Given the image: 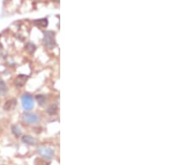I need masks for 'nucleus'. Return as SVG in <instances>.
<instances>
[{
	"mask_svg": "<svg viewBox=\"0 0 188 165\" xmlns=\"http://www.w3.org/2000/svg\"><path fill=\"white\" fill-rule=\"evenodd\" d=\"M28 78V77L27 75H23V74H21V75H19L17 78L14 79V84H15V85L19 88L23 87V86L25 84L26 82H27Z\"/></svg>",
	"mask_w": 188,
	"mask_h": 165,
	"instance_id": "nucleus-5",
	"label": "nucleus"
},
{
	"mask_svg": "<svg viewBox=\"0 0 188 165\" xmlns=\"http://www.w3.org/2000/svg\"><path fill=\"white\" fill-rule=\"evenodd\" d=\"M35 49H36V47H35V45L33 44V43H28V44L26 45V50L28 51V53H34V51H35Z\"/></svg>",
	"mask_w": 188,
	"mask_h": 165,
	"instance_id": "nucleus-11",
	"label": "nucleus"
},
{
	"mask_svg": "<svg viewBox=\"0 0 188 165\" xmlns=\"http://www.w3.org/2000/svg\"><path fill=\"white\" fill-rule=\"evenodd\" d=\"M21 100H22L23 107H24V109H25V110H31V109L34 108V98H33V97L30 94L26 93L24 95H23Z\"/></svg>",
	"mask_w": 188,
	"mask_h": 165,
	"instance_id": "nucleus-3",
	"label": "nucleus"
},
{
	"mask_svg": "<svg viewBox=\"0 0 188 165\" xmlns=\"http://www.w3.org/2000/svg\"><path fill=\"white\" fill-rule=\"evenodd\" d=\"M12 133L14 134L16 137H19L21 134V129L19 126L17 125H13L12 126Z\"/></svg>",
	"mask_w": 188,
	"mask_h": 165,
	"instance_id": "nucleus-10",
	"label": "nucleus"
},
{
	"mask_svg": "<svg viewBox=\"0 0 188 165\" xmlns=\"http://www.w3.org/2000/svg\"><path fill=\"white\" fill-rule=\"evenodd\" d=\"M8 92V88L4 84V82L0 80V94L1 95H4Z\"/></svg>",
	"mask_w": 188,
	"mask_h": 165,
	"instance_id": "nucleus-9",
	"label": "nucleus"
},
{
	"mask_svg": "<svg viewBox=\"0 0 188 165\" xmlns=\"http://www.w3.org/2000/svg\"><path fill=\"white\" fill-rule=\"evenodd\" d=\"M23 121L28 124H34L39 121V117L35 113H26L23 115Z\"/></svg>",
	"mask_w": 188,
	"mask_h": 165,
	"instance_id": "nucleus-4",
	"label": "nucleus"
},
{
	"mask_svg": "<svg viewBox=\"0 0 188 165\" xmlns=\"http://www.w3.org/2000/svg\"><path fill=\"white\" fill-rule=\"evenodd\" d=\"M34 23H35V24H37L39 27H41V28H45V27H47V25H48V20L46 19L36 20Z\"/></svg>",
	"mask_w": 188,
	"mask_h": 165,
	"instance_id": "nucleus-8",
	"label": "nucleus"
},
{
	"mask_svg": "<svg viewBox=\"0 0 188 165\" xmlns=\"http://www.w3.org/2000/svg\"><path fill=\"white\" fill-rule=\"evenodd\" d=\"M38 153L42 157H44L46 159H51L54 156V151L49 147L46 146H41L38 148Z\"/></svg>",
	"mask_w": 188,
	"mask_h": 165,
	"instance_id": "nucleus-1",
	"label": "nucleus"
},
{
	"mask_svg": "<svg viewBox=\"0 0 188 165\" xmlns=\"http://www.w3.org/2000/svg\"><path fill=\"white\" fill-rule=\"evenodd\" d=\"M17 104V100L15 98H12V99H9V101H7L3 106V109L7 110V111H9V110H12L14 109Z\"/></svg>",
	"mask_w": 188,
	"mask_h": 165,
	"instance_id": "nucleus-7",
	"label": "nucleus"
},
{
	"mask_svg": "<svg viewBox=\"0 0 188 165\" xmlns=\"http://www.w3.org/2000/svg\"><path fill=\"white\" fill-rule=\"evenodd\" d=\"M36 98H37V101H38V103H39V104H40V105H44V104H45V101H46L45 96L37 95Z\"/></svg>",
	"mask_w": 188,
	"mask_h": 165,
	"instance_id": "nucleus-12",
	"label": "nucleus"
},
{
	"mask_svg": "<svg viewBox=\"0 0 188 165\" xmlns=\"http://www.w3.org/2000/svg\"><path fill=\"white\" fill-rule=\"evenodd\" d=\"M54 34L50 31H47L45 33L44 37V42L45 46L49 48H53L55 46V39H54Z\"/></svg>",
	"mask_w": 188,
	"mask_h": 165,
	"instance_id": "nucleus-2",
	"label": "nucleus"
},
{
	"mask_svg": "<svg viewBox=\"0 0 188 165\" xmlns=\"http://www.w3.org/2000/svg\"><path fill=\"white\" fill-rule=\"evenodd\" d=\"M57 112V107L56 105H51L48 109V113L50 114H54Z\"/></svg>",
	"mask_w": 188,
	"mask_h": 165,
	"instance_id": "nucleus-13",
	"label": "nucleus"
},
{
	"mask_svg": "<svg viewBox=\"0 0 188 165\" xmlns=\"http://www.w3.org/2000/svg\"><path fill=\"white\" fill-rule=\"evenodd\" d=\"M22 142L28 145H35L38 143V140L30 135H24L22 138Z\"/></svg>",
	"mask_w": 188,
	"mask_h": 165,
	"instance_id": "nucleus-6",
	"label": "nucleus"
}]
</instances>
